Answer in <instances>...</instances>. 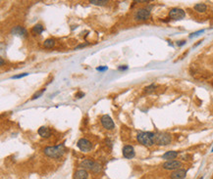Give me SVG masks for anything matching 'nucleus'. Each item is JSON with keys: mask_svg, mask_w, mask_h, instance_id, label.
Listing matches in <instances>:
<instances>
[{"mask_svg": "<svg viewBox=\"0 0 213 179\" xmlns=\"http://www.w3.org/2000/svg\"><path fill=\"white\" fill-rule=\"evenodd\" d=\"M138 141L143 146L151 147L155 144V133L153 132H139L136 136Z\"/></svg>", "mask_w": 213, "mask_h": 179, "instance_id": "nucleus-1", "label": "nucleus"}, {"mask_svg": "<svg viewBox=\"0 0 213 179\" xmlns=\"http://www.w3.org/2000/svg\"><path fill=\"white\" fill-rule=\"evenodd\" d=\"M44 154L48 156L49 158H52V159H59L61 158L62 156L65 153V148H64V145H58V146H49L44 148Z\"/></svg>", "mask_w": 213, "mask_h": 179, "instance_id": "nucleus-2", "label": "nucleus"}, {"mask_svg": "<svg viewBox=\"0 0 213 179\" xmlns=\"http://www.w3.org/2000/svg\"><path fill=\"white\" fill-rule=\"evenodd\" d=\"M80 166L83 167V169H89V170H91L92 172H96V173L99 172V171L101 170V165L91 159H83V161L81 162V163H80Z\"/></svg>", "mask_w": 213, "mask_h": 179, "instance_id": "nucleus-3", "label": "nucleus"}, {"mask_svg": "<svg viewBox=\"0 0 213 179\" xmlns=\"http://www.w3.org/2000/svg\"><path fill=\"white\" fill-rule=\"evenodd\" d=\"M172 141V137L169 133L166 132H159L155 133V144H157L159 146H166L171 143Z\"/></svg>", "mask_w": 213, "mask_h": 179, "instance_id": "nucleus-4", "label": "nucleus"}, {"mask_svg": "<svg viewBox=\"0 0 213 179\" xmlns=\"http://www.w3.org/2000/svg\"><path fill=\"white\" fill-rule=\"evenodd\" d=\"M150 17V11L146 8L139 9L135 14V20L136 21H146Z\"/></svg>", "mask_w": 213, "mask_h": 179, "instance_id": "nucleus-5", "label": "nucleus"}, {"mask_svg": "<svg viewBox=\"0 0 213 179\" xmlns=\"http://www.w3.org/2000/svg\"><path fill=\"white\" fill-rule=\"evenodd\" d=\"M186 17V13L183 9L180 8H173L169 12V18L172 20H182Z\"/></svg>", "mask_w": 213, "mask_h": 179, "instance_id": "nucleus-6", "label": "nucleus"}, {"mask_svg": "<svg viewBox=\"0 0 213 179\" xmlns=\"http://www.w3.org/2000/svg\"><path fill=\"white\" fill-rule=\"evenodd\" d=\"M162 166L163 168L167 170H177V169H180V167L182 166V162L180 161L172 159V161H167L166 162H164Z\"/></svg>", "mask_w": 213, "mask_h": 179, "instance_id": "nucleus-7", "label": "nucleus"}, {"mask_svg": "<svg viewBox=\"0 0 213 179\" xmlns=\"http://www.w3.org/2000/svg\"><path fill=\"white\" fill-rule=\"evenodd\" d=\"M77 146H78L79 149L81 151H83V152H89V151L91 150V148H92V145H91L90 141H89L86 138L80 139L78 141V143H77Z\"/></svg>", "mask_w": 213, "mask_h": 179, "instance_id": "nucleus-8", "label": "nucleus"}, {"mask_svg": "<svg viewBox=\"0 0 213 179\" xmlns=\"http://www.w3.org/2000/svg\"><path fill=\"white\" fill-rule=\"evenodd\" d=\"M100 120H101V124L103 125V127L105 129H107V130H111V129L115 127V124H114L112 119L107 115L102 116Z\"/></svg>", "mask_w": 213, "mask_h": 179, "instance_id": "nucleus-9", "label": "nucleus"}, {"mask_svg": "<svg viewBox=\"0 0 213 179\" xmlns=\"http://www.w3.org/2000/svg\"><path fill=\"white\" fill-rule=\"evenodd\" d=\"M187 175V170L185 169H177L174 170L172 173L170 174V178L171 179H184Z\"/></svg>", "mask_w": 213, "mask_h": 179, "instance_id": "nucleus-10", "label": "nucleus"}, {"mask_svg": "<svg viewBox=\"0 0 213 179\" xmlns=\"http://www.w3.org/2000/svg\"><path fill=\"white\" fill-rule=\"evenodd\" d=\"M135 149L130 145H126L123 148V156L126 159H133L135 157Z\"/></svg>", "mask_w": 213, "mask_h": 179, "instance_id": "nucleus-11", "label": "nucleus"}, {"mask_svg": "<svg viewBox=\"0 0 213 179\" xmlns=\"http://www.w3.org/2000/svg\"><path fill=\"white\" fill-rule=\"evenodd\" d=\"M11 33L14 34V35H19V36H26L27 35V30L26 29H24L23 26H15L14 29H12V30H11Z\"/></svg>", "mask_w": 213, "mask_h": 179, "instance_id": "nucleus-12", "label": "nucleus"}, {"mask_svg": "<svg viewBox=\"0 0 213 179\" xmlns=\"http://www.w3.org/2000/svg\"><path fill=\"white\" fill-rule=\"evenodd\" d=\"M37 132H39V134L41 137H43V138H48V137L51 135L50 129H49L48 127H46V126H41V127H39V130H37Z\"/></svg>", "mask_w": 213, "mask_h": 179, "instance_id": "nucleus-13", "label": "nucleus"}, {"mask_svg": "<svg viewBox=\"0 0 213 179\" xmlns=\"http://www.w3.org/2000/svg\"><path fill=\"white\" fill-rule=\"evenodd\" d=\"M178 155H179L178 152L169 151V152H166V153L162 156V159H167V161H172V159H176L178 157Z\"/></svg>", "mask_w": 213, "mask_h": 179, "instance_id": "nucleus-14", "label": "nucleus"}, {"mask_svg": "<svg viewBox=\"0 0 213 179\" xmlns=\"http://www.w3.org/2000/svg\"><path fill=\"white\" fill-rule=\"evenodd\" d=\"M89 173L86 169H79L75 173V179H87Z\"/></svg>", "mask_w": 213, "mask_h": 179, "instance_id": "nucleus-15", "label": "nucleus"}, {"mask_svg": "<svg viewBox=\"0 0 213 179\" xmlns=\"http://www.w3.org/2000/svg\"><path fill=\"white\" fill-rule=\"evenodd\" d=\"M207 9V6L204 4V3H197V4L195 5V10L197 11L199 13H203L205 12Z\"/></svg>", "mask_w": 213, "mask_h": 179, "instance_id": "nucleus-16", "label": "nucleus"}, {"mask_svg": "<svg viewBox=\"0 0 213 179\" xmlns=\"http://www.w3.org/2000/svg\"><path fill=\"white\" fill-rule=\"evenodd\" d=\"M42 32H43V26H41V25H39H39H36L33 28V29H32V32L35 34V35H36V34H40Z\"/></svg>", "mask_w": 213, "mask_h": 179, "instance_id": "nucleus-17", "label": "nucleus"}, {"mask_svg": "<svg viewBox=\"0 0 213 179\" xmlns=\"http://www.w3.org/2000/svg\"><path fill=\"white\" fill-rule=\"evenodd\" d=\"M55 45V40L52 38H48L43 42V46L45 48H52Z\"/></svg>", "mask_w": 213, "mask_h": 179, "instance_id": "nucleus-18", "label": "nucleus"}, {"mask_svg": "<svg viewBox=\"0 0 213 179\" xmlns=\"http://www.w3.org/2000/svg\"><path fill=\"white\" fill-rule=\"evenodd\" d=\"M89 3L94 5H106L108 1H106V0H90Z\"/></svg>", "mask_w": 213, "mask_h": 179, "instance_id": "nucleus-19", "label": "nucleus"}, {"mask_svg": "<svg viewBox=\"0 0 213 179\" xmlns=\"http://www.w3.org/2000/svg\"><path fill=\"white\" fill-rule=\"evenodd\" d=\"M44 90L45 89H41L40 91H37V92L36 93V94H33V100H35V99H37V98H39L40 96H41V95H42L43 94V92H44Z\"/></svg>", "mask_w": 213, "mask_h": 179, "instance_id": "nucleus-20", "label": "nucleus"}, {"mask_svg": "<svg viewBox=\"0 0 213 179\" xmlns=\"http://www.w3.org/2000/svg\"><path fill=\"white\" fill-rule=\"evenodd\" d=\"M155 88H156V85H155V84H150L149 86L146 87V92L150 93V92H152V91H153Z\"/></svg>", "mask_w": 213, "mask_h": 179, "instance_id": "nucleus-21", "label": "nucleus"}, {"mask_svg": "<svg viewBox=\"0 0 213 179\" xmlns=\"http://www.w3.org/2000/svg\"><path fill=\"white\" fill-rule=\"evenodd\" d=\"M203 32H204V30H203V29L199 30V32H193V33H192V34H191V35H190V38H193V37H195V36L199 35L200 33H203Z\"/></svg>", "mask_w": 213, "mask_h": 179, "instance_id": "nucleus-22", "label": "nucleus"}, {"mask_svg": "<svg viewBox=\"0 0 213 179\" xmlns=\"http://www.w3.org/2000/svg\"><path fill=\"white\" fill-rule=\"evenodd\" d=\"M29 74H18V75H14V77H12V78L14 79H17V78H22V77H26V75H28Z\"/></svg>", "mask_w": 213, "mask_h": 179, "instance_id": "nucleus-23", "label": "nucleus"}, {"mask_svg": "<svg viewBox=\"0 0 213 179\" xmlns=\"http://www.w3.org/2000/svg\"><path fill=\"white\" fill-rule=\"evenodd\" d=\"M96 70L98 71H106L107 70V67H98Z\"/></svg>", "mask_w": 213, "mask_h": 179, "instance_id": "nucleus-24", "label": "nucleus"}, {"mask_svg": "<svg viewBox=\"0 0 213 179\" xmlns=\"http://www.w3.org/2000/svg\"><path fill=\"white\" fill-rule=\"evenodd\" d=\"M83 96H85V93H83V92H79V93L76 94V97L77 98H82Z\"/></svg>", "mask_w": 213, "mask_h": 179, "instance_id": "nucleus-25", "label": "nucleus"}, {"mask_svg": "<svg viewBox=\"0 0 213 179\" xmlns=\"http://www.w3.org/2000/svg\"><path fill=\"white\" fill-rule=\"evenodd\" d=\"M185 43H186V41L185 40H182V41H179L178 45H179V46H182V45H184Z\"/></svg>", "mask_w": 213, "mask_h": 179, "instance_id": "nucleus-26", "label": "nucleus"}, {"mask_svg": "<svg viewBox=\"0 0 213 179\" xmlns=\"http://www.w3.org/2000/svg\"><path fill=\"white\" fill-rule=\"evenodd\" d=\"M128 68V67L126 66V67H119V70L120 71H124V70H127Z\"/></svg>", "mask_w": 213, "mask_h": 179, "instance_id": "nucleus-27", "label": "nucleus"}, {"mask_svg": "<svg viewBox=\"0 0 213 179\" xmlns=\"http://www.w3.org/2000/svg\"><path fill=\"white\" fill-rule=\"evenodd\" d=\"M3 64H4V61H3V59L1 58V60H0V65H1V66H3Z\"/></svg>", "mask_w": 213, "mask_h": 179, "instance_id": "nucleus-28", "label": "nucleus"}, {"mask_svg": "<svg viewBox=\"0 0 213 179\" xmlns=\"http://www.w3.org/2000/svg\"><path fill=\"white\" fill-rule=\"evenodd\" d=\"M199 179H203V177H199Z\"/></svg>", "mask_w": 213, "mask_h": 179, "instance_id": "nucleus-29", "label": "nucleus"}, {"mask_svg": "<svg viewBox=\"0 0 213 179\" xmlns=\"http://www.w3.org/2000/svg\"><path fill=\"white\" fill-rule=\"evenodd\" d=\"M211 152H213V148H212V149H211Z\"/></svg>", "mask_w": 213, "mask_h": 179, "instance_id": "nucleus-30", "label": "nucleus"}]
</instances>
